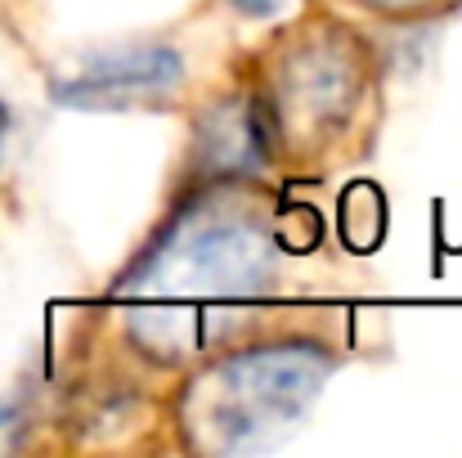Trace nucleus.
I'll return each instance as SVG.
<instances>
[{"label":"nucleus","mask_w":462,"mask_h":458,"mask_svg":"<svg viewBox=\"0 0 462 458\" xmlns=\"http://www.w3.org/2000/svg\"><path fill=\"white\" fill-rule=\"evenodd\" d=\"M297 248L314 243L292 234V211L270 180L180 184L153 234L108 284L117 341L140 369L184 373L279 319L274 297Z\"/></svg>","instance_id":"1"},{"label":"nucleus","mask_w":462,"mask_h":458,"mask_svg":"<svg viewBox=\"0 0 462 458\" xmlns=\"http://www.w3.org/2000/svg\"><path fill=\"white\" fill-rule=\"evenodd\" d=\"M274 175H328L373 149L382 54L373 36L319 5L279 23L234 72Z\"/></svg>","instance_id":"2"},{"label":"nucleus","mask_w":462,"mask_h":458,"mask_svg":"<svg viewBox=\"0 0 462 458\" xmlns=\"http://www.w3.org/2000/svg\"><path fill=\"white\" fill-rule=\"evenodd\" d=\"M341 351L306 319H270L256 332L193 360L166 405L193 454H243L283 441L323 396Z\"/></svg>","instance_id":"3"},{"label":"nucleus","mask_w":462,"mask_h":458,"mask_svg":"<svg viewBox=\"0 0 462 458\" xmlns=\"http://www.w3.org/2000/svg\"><path fill=\"white\" fill-rule=\"evenodd\" d=\"M189 81V59L162 41H122L81 59L63 81H54V104L77 108H162Z\"/></svg>","instance_id":"4"},{"label":"nucleus","mask_w":462,"mask_h":458,"mask_svg":"<svg viewBox=\"0 0 462 458\" xmlns=\"http://www.w3.org/2000/svg\"><path fill=\"white\" fill-rule=\"evenodd\" d=\"M270 157L261 145V131L252 122L247 95L238 86V77L207 95V104L193 113L189 126V145L180 157V184H220V180H270Z\"/></svg>","instance_id":"5"},{"label":"nucleus","mask_w":462,"mask_h":458,"mask_svg":"<svg viewBox=\"0 0 462 458\" xmlns=\"http://www.w3.org/2000/svg\"><path fill=\"white\" fill-rule=\"evenodd\" d=\"M346 18L359 23H386V27H418V23H436L445 14L462 9V0H319Z\"/></svg>","instance_id":"6"},{"label":"nucleus","mask_w":462,"mask_h":458,"mask_svg":"<svg viewBox=\"0 0 462 458\" xmlns=\"http://www.w3.org/2000/svg\"><path fill=\"white\" fill-rule=\"evenodd\" d=\"M238 18H247V23H274V18H283V9H288V0H225Z\"/></svg>","instance_id":"7"}]
</instances>
